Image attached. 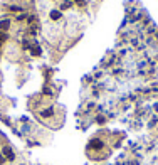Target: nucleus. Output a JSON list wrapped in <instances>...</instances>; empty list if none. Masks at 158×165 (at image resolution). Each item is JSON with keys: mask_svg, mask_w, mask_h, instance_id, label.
Returning <instances> with one entry per match:
<instances>
[{"mask_svg": "<svg viewBox=\"0 0 158 165\" xmlns=\"http://www.w3.org/2000/svg\"><path fill=\"white\" fill-rule=\"evenodd\" d=\"M3 155H5V158H9V160H14V158H15L14 150H12L10 147H5V148H3Z\"/></svg>", "mask_w": 158, "mask_h": 165, "instance_id": "nucleus-1", "label": "nucleus"}, {"mask_svg": "<svg viewBox=\"0 0 158 165\" xmlns=\"http://www.w3.org/2000/svg\"><path fill=\"white\" fill-rule=\"evenodd\" d=\"M9 27H10V22H9V20H2V22H0V29H2V31H7Z\"/></svg>", "mask_w": 158, "mask_h": 165, "instance_id": "nucleus-2", "label": "nucleus"}, {"mask_svg": "<svg viewBox=\"0 0 158 165\" xmlns=\"http://www.w3.org/2000/svg\"><path fill=\"white\" fill-rule=\"evenodd\" d=\"M51 17H52V19H61V12H57V10L51 12Z\"/></svg>", "mask_w": 158, "mask_h": 165, "instance_id": "nucleus-3", "label": "nucleus"}, {"mask_svg": "<svg viewBox=\"0 0 158 165\" xmlns=\"http://www.w3.org/2000/svg\"><path fill=\"white\" fill-rule=\"evenodd\" d=\"M91 145H93L94 148H101V147H103V143H101V142H99V140H94V142H93V143H91Z\"/></svg>", "mask_w": 158, "mask_h": 165, "instance_id": "nucleus-4", "label": "nucleus"}, {"mask_svg": "<svg viewBox=\"0 0 158 165\" xmlns=\"http://www.w3.org/2000/svg\"><path fill=\"white\" fill-rule=\"evenodd\" d=\"M32 54H34V56H39V54H40V49H39V47L35 46L34 49H32Z\"/></svg>", "mask_w": 158, "mask_h": 165, "instance_id": "nucleus-5", "label": "nucleus"}, {"mask_svg": "<svg viewBox=\"0 0 158 165\" xmlns=\"http://www.w3.org/2000/svg\"><path fill=\"white\" fill-rule=\"evenodd\" d=\"M51 113H52V110H45V111H42V116H51Z\"/></svg>", "mask_w": 158, "mask_h": 165, "instance_id": "nucleus-6", "label": "nucleus"}, {"mask_svg": "<svg viewBox=\"0 0 158 165\" xmlns=\"http://www.w3.org/2000/svg\"><path fill=\"white\" fill-rule=\"evenodd\" d=\"M7 39V35L5 34H2V32H0V42H2V40H5Z\"/></svg>", "mask_w": 158, "mask_h": 165, "instance_id": "nucleus-7", "label": "nucleus"}, {"mask_svg": "<svg viewBox=\"0 0 158 165\" xmlns=\"http://www.w3.org/2000/svg\"><path fill=\"white\" fill-rule=\"evenodd\" d=\"M67 7H71V2H64V5H62V9H67Z\"/></svg>", "mask_w": 158, "mask_h": 165, "instance_id": "nucleus-8", "label": "nucleus"}, {"mask_svg": "<svg viewBox=\"0 0 158 165\" xmlns=\"http://www.w3.org/2000/svg\"><path fill=\"white\" fill-rule=\"evenodd\" d=\"M3 163V157H0V165H2Z\"/></svg>", "mask_w": 158, "mask_h": 165, "instance_id": "nucleus-9", "label": "nucleus"}]
</instances>
